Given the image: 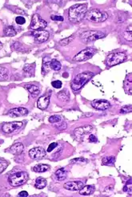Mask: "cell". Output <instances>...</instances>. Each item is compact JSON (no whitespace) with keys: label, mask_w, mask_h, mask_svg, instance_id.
Returning a JSON list of instances; mask_svg holds the SVG:
<instances>
[{"label":"cell","mask_w":132,"mask_h":197,"mask_svg":"<svg viewBox=\"0 0 132 197\" xmlns=\"http://www.w3.org/2000/svg\"><path fill=\"white\" fill-rule=\"evenodd\" d=\"M87 6L86 4H77L69 9L68 18L70 22L74 23H79L86 16Z\"/></svg>","instance_id":"cell-1"},{"label":"cell","mask_w":132,"mask_h":197,"mask_svg":"<svg viewBox=\"0 0 132 197\" xmlns=\"http://www.w3.org/2000/svg\"><path fill=\"white\" fill-rule=\"evenodd\" d=\"M95 74L92 72H84L81 73L75 76L71 82V89L74 93L78 92L83 88V86L93 78Z\"/></svg>","instance_id":"cell-2"},{"label":"cell","mask_w":132,"mask_h":197,"mask_svg":"<svg viewBox=\"0 0 132 197\" xmlns=\"http://www.w3.org/2000/svg\"><path fill=\"white\" fill-rule=\"evenodd\" d=\"M86 18L89 21L94 23H103L108 18V15L104 11H101L99 9H92L86 13Z\"/></svg>","instance_id":"cell-3"},{"label":"cell","mask_w":132,"mask_h":197,"mask_svg":"<svg viewBox=\"0 0 132 197\" xmlns=\"http://www.w3.org/2000/svg\"><path fill=\"white\" fill-rule=\"evenodd\" d=\"M28 175L25 172H17L13 173L8 177V182L12 187H18L27 181Z\"/></svg>","instance_id":"cell-4"},{"label":"cell","mask_w":132,"mask_h":197,"mask_svg":"<svg viewBox=\"0 0 132 197\" xmlns=\"http://www.w3.org/2000/svg\"><path fill=\"white\" fill-rule=\"evenodd\" d=\"M126 58V53L123 52H116V53H112L107 56V58L106 59V64L107 66L109 67L119 65V64L122 63L123 62L125 61Z\"/></svg>","instance_id":"cell-5"},{"label":"cell","mask_w":132,"mask_h":197,"mask_svg":"<svg viewBox=\"0 0 132 197\" xmlns=\"http://www.w3.org/2000/svg\"><path fill=\"white\" fill-rule=\"evenodd\" d=\"M106 36V35L102 31H85L81 34L80 38L83 42H93L98 39L103 38Z\"/></svg>","instance_id":"cell-6"},{"label":"cell","mask_w":132,"mask_h":197,"mask_svg":"<svg viewBox=\"0 0 132 197\" xmlns=\"http://www.w3.org/2000/svg\"><path fill=\"white\" fill-rule=\"evenodd\" d=\"M95 53H96V49L94 48H86L77 53L74 57L73 60L75 62H84V61H87L92 58Z\"/></svg>","instance_id":"cell-7"},{"label":"cell","mask_w":132,"mask_h":197,"mask_svg":"<svg viewBox=\"0 0 132 197\" xmlns=\"http://www.w3.org/2000/svg\"><path fill=\"white\" fill-rule=\"evenodd\" d=\"M47 27V23L42 19L40 15L35 14L32 17L30 28L32 30H43Z\"/></svg>","instance_id":"cell-8"},{"label":"cell","mask_w":132,"mask_h":197,"mask_svg":"<svg viewBox=\"0 0 132 197\" xmlns=\"http://www.w3.org/2000/svg\"><path fill=\"white\" fill-rule=\"evenodd\" d=\"M23 126L22 121H15V122H10V123L5 124L2 126V131L6 133H11L13 132L16 131L17 130L20 129Z\"/></svg>","instance_id":"cell-9"},{"label":"cell","mask_w":132,"mask_h":197,"mask_svg":"<svg viewBox=\"0 0 132 197\" xmlns=\"http://www.w3.org/2000/svg\"><path fill=\"white\" fill-rule=\"evenodd\" d=\"M29 156L31 158L35 160H40L44 158L46 156V152L43 148L42 147H36L29 151Z\"/></svg>","instance_id":"cell-10"},{"label":"cell","mask_w":132,"mask_h":197,"mask_svg":"<svg viewBox=\"0 0 132 197\" xmlns=\"http://www.w3.org/2000/svg\"><path fill=\"white\" fill-rule=\"evenodd\" d=\"M32 35L35 38V42H44L47 41L50 36L49 32L47 31H43V30L34 31Z\"/></svg>","instance_id":"cell-11"},{"label":"cell","mask_w":132,"mask_h":197,"mask_svg":"<svg viewBox=\"0 0 132 197\" xmlns=\"http://www.w3.org/2000/svg\"><path fill=\"white\" fill-rule=\"evenodd\" d=\"M28 113V110L24 107H19V108H15V109H10L8 112V114L11 117H19L22 116L27 115Z\"/></svg>","instance_id":"cell-12"},{"label":"cell","mask_w":132,"mask_h":197,"mask_svg":"<svg viewBox=\"0 0 132 197\" xmlns=\"http://www.w3.org/2000/svg\"><path fill=\"white\" fill-rule=\"evenodd\" d=\"M83 187V183L81 181H70L64 184V188L70 191H79Z\"/></svg>","instance_id":"cell-13"},{"label":"cell","mask_w":132,"mask_h":197,"mask_svg":"<svg viewBox=\"0 0 132 197\" xmlns=\"http://www.w3.org/2000/svg\"><path fill=\"white\" fill-rule=\"evenodd\" d=\"M91 105L98 110H107L111 106V104L105 100H98L91 102Z\"/></svg>","instance_id":"cell-14"},{"label":"cell","mask_w":132,"mask_h":197,"mask_svg":"<svg viewBox=\"0 0 132 197\" xmlns=\"http://www.w3.org/2000/svg\"><path fill=\"white\" fill-rule=\"evenodd\" d=\"M91 131H92V127L91 125H85V126L77 128L76 130H74V135L78 137H82L83 136L90 133Z\"/></svg>","instance_id":"cell-15"},{"label":"cell","mask_w":132,"mask_h":197,"mask_svg":"<svg viewBox=\"0 0 132 197\" xmlns=\"http://www.w3.org/2000/svg\"><path fill=\"white\" fill-rule=\"evenodd\" d=\"M50 103V96H42L37 101V106L39 109L44 110L48 107Z\"/></svg>","instance_id":"cell-16"},{"label":"cell","mask_w":132,"mask_h":197,"mask_svg":"<svg viewBox=\"0 0 132 197\" xmlns=\"http://www.w3.org/2000/svg\"><path fill=\"white\" fill-rule=\"evenodd\" d=\"M124 89L126 93L131 95L132 93V82H131V74H129L126 77V79L124 81Z\"/></svg>","instance_id":"cell-17"},{"label":"cell","mask_w":132,"mask_h":197,"mask_svg":"<svg viewBox=\"0 0 132 197\" xmlns=\"http://www.w3.org/2000/svg\"><path fill=\"white\" fill-rule=\"evenodd\" d=\"M94 192H95V186L94 185H86L79 190V194L83 195H91Z\"/></svg>","instance_id":"cell-18"},{"label":"cell","mask_w":132,"mask_h":197,"mask_svg":"<svg viewBox=\"0 0 132 197\" xmlns=\"http://www.w3.org/2000/svg\"><path fill=\"white\" fill-rule=\"evenodd\" d=\"M23 149H24V146L22 143H15L10 147V151L13 154L15 155H19L23 152Z\"/></svg>","instance_id":"cell-19"},{"label":"cell","mask_w":132,"mask_h":197,"mask_svg":"<svg viewBox=\"0 0 132 197\" xmlns=\"http://www.w3.org/2000/svg\"><path fill=\"white\" fill-rule=\"evenodd\" d=\"M55 176L58 181H62L66 178V171L65 168H59L56 171Z\"/></svg>","instance_id":"cell-20"},{"label":"cell","mask_w":132,"mask_h":197,"mask_svg":"<svg viewBox=\"0 0 132 197\" xmlns=\"http://www.w3.org/2000/svg\"><path fill=\"white\" fill-rule=\"evenodd\" d=\"M25 88L27 89V90L31 93V94L33 95L34 97H36L40 93V90H39V88L35 85H27Z\"/></svg>","instance_id":"cell-21"},{"label":"cell","mask_w":132,"mask_h":197,"mask_svg":"<svg viewBox=\"0 0 132 197\" xmlns=\"http://www.w3.org/2000/svg\"><path fill=\"white\" fill-rule=\"evenodd\" d=\"M47 186V181L43 177H39L35 181V187L38 189H43Z\"/></svg>","instance_id":"cell-22"},{"label":"cell","mask_w":132,"mask_h":197,"mask_svg":"<svg viewBox=\"0 0 132 197\" xmlns=\"http://www.w3.org/2000/svg\"><path fill=\"white\" fill-rule=\"evenodd\" d=\"M50 168L49 165L47 164H38L36 166H35L33 168V171L35 173H44L46 171H47Z\"/></svg>","instance_id":"cell-23"},{"label":"cell","mask_w":132,"mask_h":197,"mask_svg":"<svg viewBox=\"0 0 132 197\" xmlns=\"http://www.w3.org/2000/svg\"><path fill=\"white\" fill-rule=\"evenodd\" d=\"M8 79V70L2 66H0V82H4Z\"/></svg>","instance_id":"cell-24"},{"label":"cell","mask_w":132,"mask_h":197,"mask_svg":"<svg viewBox=\"0 0 132 197\" xmlns=\"http://www.w3.org/2000/svg\"><path fill=\"white\" fill-rule=\"evenodd\" d=\"M17 32L15 29L12 26H8L6 27L4 30V35L5 36H8V37H12L16 35Z\"/></svg>","instance_id":"cell-25"},{"label":"cell","mask_w":132,"mask_h":197,"mask_svg":"<svg viewBox=\"0 0 132 197\" xmlns=\"http://www.w3.org/2000/svg\"><path fill=\"white\" fill-rule=\"evenodd\" d=\"M51 70V66H50V62L47 60V58H43V67H42V74H47Z\"/></svg>","instance_id":"cell-26"},{"label":"cell","mask_w":132,"mask_h":197,"mask_svg":"<svg viewBox=\"0 0 132 197\" xmlns=\"http://www.w3.org/2000/svg\"><path fill=\"white\" fill-rule=\"evenodd\" d=\"M50 66H51V69L55 70V71H58L61 69V64L56 59H53L50 62Z\"/></svg>","instance_id":"cell-27"},{"label":"cell","mask_w":132,"mask_h":197,"mask_svg":"<svg viewBox=\"0 0 132 197\" xmlns=\"http://www.w3.org/2000/svg\"><path fill=\"white\" fill-rule=\"evenodd\" d=\"M115 162V156H107L104 157L102 160L103 165H109V164H113Z\"/></svg>","instance_id":"cell-28"},{"label":"cell","mask_w":132,"mask_h":197,"mask_svg":"<svg viewBox=\"0 0 132 197\" xmlns=\"http://www.w3.org/2000/svg\"><path fill=\"white\" fill-rule=\"evenodd\" d=\"M34 70H35V65H27L25 66L24 68H23V70L24 72L29 75V76H31L34 74Z\"/></svg>","instance_id":"cell-29"},{"label":"cell","mask_w":132,"mask_h":197,"mask_svg":"<svg viewBox=\"0 0 132 197\" xmlns=\"http://www.w3.org/2000/svg\"><path fill=\"white\" fill-rule=\"evenodd\" d=\"M58 96L60 99H62V101H69L70 99V95H69L68 91L62 90L58 93Z\"/></svg>","instance_id":"cell-30"},{"label":"cell","mask_w":132,"mask_h":197,"mask_svg":"<svg viewBox=\"0 0 132 197\" xmlns=\"http://www.w3.org/2000/svg\"><path fill=\"white\" fill-rule=\"evenodd\" d=\"M124 38L127 41H131L132 37H131V25L129 26V28L126 29V31L124 33Z\"/></svg>","instance_id":"cell-31"},{"label":"cell","mask_w":132,"mask_h":197,"mask_svg":"<svg viewBox=\"0 0 132 197\" xmlns=\"http://www.w3.org/2000/svg\"><path fill=\"white\" fill-rule=\"evenodd\" d=\"M62 119V117L60 115H53L51 117H49V121L50 123H57V122H59Z\"/></svg>","instance_id":"cell-32"},{"label":"cell","mask_w":132,"mask_h":197,"mask_svg":"<svg viewBox=\"0 0 132 197\" xmlns=\"http://www.w3.org/2000/svg\"><path fill=\"white\" fill-rule=\"evenodd\" d=\"M72 40H73V37L71 36V37L66 38H64L62 39V40H61L59 43L62 46H66V45H68V44L70 43V42L72 41Z\"/></svg>","instance_id":"cell-33"},{"label":"cell","mask_w":132,"mask_h":197,"mask_svg":"<svg viewBox=\"0 0 132 197\" xmlns=\"http://www.w3.org/2000/svg\"><path fill=\"white\" fill-rule=\"evenodd\" d=\"M131 105H126V106H123L121 109V110H120V113H130V112H131Z\"/></svg>","instance_id":"cell-34"},{"label":"cell","mask_w":132,"mask_h":197,"mask_svg":"<svg viewBox=\"0 0 132 197\" xmlns=\"http://www.w3.org/2000/svg\"><path fill=\"white\" fill-rule=\"evenodd\" d=\"M7 167V163L3 160H0V174L5 170Z\"/></svg>","instance_id":"cell-35"},{"label":"cell","mask_w":132,"mask_h":197,"mask_svg":"<svg viewBox=\"0 0 132 197\" xmlns=\"http://www.w3.org/2000/svg\"><path fill=\"white\" fill-rule=\"evenodd\" d=\"M52 86L55 89H60L62 87V82L61 81H54L51 82Z\"/></svg>","instance_id":"cell-36"},{"label":"cell","mask_w":132,"mask_h":197,"mask_svg":"<svg viewBox=\"0 0 132 197\" xmlns=\"http://www.w3.org/2000/svg\"><path fill=\"white\" fill-rule=\"evenodd\" d=\"M15 22H16L17 24L23 25L25 23H26V19L22 16H18L16 19H15Z\"/></svg>","instance_id":"cell-37"},{"label":"cell","mask_w":132,"mask_h":197,"mask_svg":"<svg viewBox=\"0 0 132 197\" xmlns=\"http://www.w3.org/2000/svg\"><path fill=\"white\" fill-rule=\"evenodd\" d=\"M57 145H58V144H57V143H55V142H54V143H51V144L49 145V147L47 148V152H51L52 150H54L55 148V147Z\"/></svg>","instance_id":"cell-38"},{"label":"cell","mask_w":132,"mask_h":197,"mask_svg":"<svg viewBox=\"0 0 132 197\" xmlns=\"http://www.w3.org/2000/svg\"><path fill=\"white\" fill-rule=\"evenodd\" d=\"M51 19L55 21H60V22L63 21L64 19L62 16H57V15H51Z\"/></svg>","instance_id":"cell-39"},{"label":"cell","mask_w":132,"mask_h":197,"mask_svg":"<svg viewBox=\"0 0 132 197\" xmlns=\"http://www.w3.org/2000/svg\"><path fill=\"white\" fill-rule=\"evenodd\" d=\"M89 141L95 143V142H97V138H96V137H95V135L91 134V135H90V137H89Z\"/></svg>","instance_id":"cell-40"},{"label":"cell","mask_w":132,"mask_h":197,"mask_svg":"<svg viewBox=\"0 0 132 197\" xmlns=\"http://www.w3.org/2000/svg\"><path fill=\"white\" fill-rule=\"evenodd\" d=\"M79 161H81V162H83V161H85V159L84 158H76V159H74V160H71V163L79 162Z\"/></svg>","instance_id":"cell-41"},{"label":"cell","mask_w":132,"mask_h":197,"mask_svg":"<svg viewBox=\"0 0 132 197\" xmlns=\"http://www.w3.org/2000/svg\"><path fill=\"white\" fill-rule=\"evenodd\" d=\"M15 12H16L17 14H21V15H24V14H26L24 10H21V9H16Z\"/></svg>","instance_id":"cell-42"},{"label":"cell","mask_w":132,"mask_h":197,"mask_svg":"<svg viewBox=\"0 0 132 197\" xmlns=\"http://www.w3.org/2000/svg\"><path fill=\"white\" fill-rule=\"evenodd\" d=\"M19 196H27V195H28V193H27V192H25V191L21 192L19 194Z\"/></svg>","instance_id":"cell-43"},{"label":"cell","mask_w":132,"mask_h":197,"mask_svg":"<svg viewBox=\"0 0 132 197\" xmlns=\"http://www.w3.org/2000/svg\"><path fill=\"white\" fill-rule=\"evenodd\" d=\"M129 187H131V180H130V181H129ZM128 188V184H126V185L125 186L124 189L126 190V188ZM125 190H124V191H125ZM129 191H130V192H131V188H130V189H129Z\"/></svg>","instance_id":"cell-44"},{"label":"cell","mask_w":132,"mask_h":197,"mask_svg":"<svg viewBox=\"0 0 132 197\" xmlns=\"http://www.w3.org/2000/svg\"><path fill=\"white\" fill-rule=\"evenodd\" d=\"M66 128V123H62V125H61V126H59V128H58V129L62 130H65Z\"/></svg>","instance_id":"cell-45"},{"label":"cell","mask_w":132,"mask_h":197,"mask_svg":"<svg viewBox=\"0 0 132 197\" xmlns=\"http://www.w3.org/2000/svg\"><path fill=\"white\" fill-rule=\"evenodd\" d=\"M65 76V78H67V76H68V74H63V77Z\"/></svg>","instance_id":"cell-46"},{"label":"cell","mask_w":132,"mask_h":197,"mask_svg":"<svg viewBox=\"0 0 132 197\" xmlns=\"http://www.w3.org/2000/svg\"><path fill=\"white\" fill-rule=\"evenodd\" d=\"M1 48H2V43L0 42V49H1Z\"/></svg>","instance_id":"cell-47"}]
</instances>
